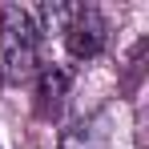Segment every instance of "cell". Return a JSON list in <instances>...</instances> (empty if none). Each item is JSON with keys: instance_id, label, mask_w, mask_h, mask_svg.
Masks as SVG:
<instances>
[{"instance_id": "6da1fadb", "label": "cell", "mask_w": 149, "mask_h": 149, "mask_svg": "<svg viewBox=\"0 0 149 149\" xmlns=\"http://www.w3.org/2000/svg\"><path fill=\"white\" fill-rule=\"evenodd\" d=\"M36 49H40V28L32 20V8L24 4H4L0 8V52L12 77H28L36 69Z\"/></svg>"}, {"instance_id": "7a4b0ae2", "label": "cell", "mask_w": 149, "mask_h": 149, "mask_svg": "<svg viewBox=\"0 0 149 149\" xmlns=\"http://www.w3.org/2000/svg\"><path fill=\"white\" fill-rule=\"evenodd\" d=\"M105 40H109V24H105V16H101L97 8L93 4L73 8V20L65 24V49H69V56L93 61L105 49Z\"/></svg>"}, {"instance_id": "3957f363", "label": "cell", "mask_w": 149, "mask_h": 149, "mask_svg": "<svg viewBox=\"0 0 149 149\" xmlns=\"http://www.w3.org/2000/svg\"><path fill=\"white\" fill-rule=\"evenodd\" d=\"M69 85H73V73H69V69H61V65L40 69V85H36L40 109H45V113H49V109H61V101H65V93H69Z\"/></svg>"}]
</instances>
